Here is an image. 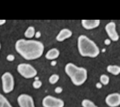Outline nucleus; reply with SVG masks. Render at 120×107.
I'll list each match as a JSON object with an SVG mask.
<instances>
[{
	"label": "nucleus",
	"instance_id": "obj_9",
	"mask_svg": "<svg viewBox=\"0 0 120 107\" xmlns=\"http://www.w3.org/2000/svg\"><path fill=\"white\" fill-rule=\"evenodd\" d=\"M105 102L110 107H117L120 105V94L118 92L108 94L105 99Z\"/></svg>",
	"mask_w": 120,
	"mask_h": 107
},
{
	"label": "nucleus",
	"instance_id": "obj_15",
	"mask_svg": "<svg viewBox=\"0 0 120 107\" xmlns=\"http://www.w3.org/2000/svg\"><path fill=\"white\" fill-rule=\"evenodd\" d=\"M0 107H13L8 99L0 92Z\"/></svg>",
	"mask_w": 120,
	"mask_h": 107
},
{
	"label": "nucleus",
	"instance_id": "obj_17",
	"mask_svg": "<svg viewBox=\"0 0 120 107\" xmlns=\"http://www.w3.org/2000/svg\"><path fill=\"white\" fill-rule=\"evenodd\" d=\"M99 81L100 83L102 85H106L109 84L110 81V78L107 75L102 74L100 76Z\"/></svg>",
	"mask_w": 120,
	"mask_h": 107
},
{
	"label": "nucleus",
	"instance_id": "obj_1",
	"mask_svg": "<svg viewBox=\"0 0 120 107\" xmlns=\"http://www.w3.org/2000/svg\"><path fill=\"white\" fill-rule=\"evenodd\" d=\"M16 51L26 60H34L40 57L44 51V44L36 40L19 39L15 44Z\"/></svg>",
	"mask_w": 120,
	"mask_h": 107
},
{
	"label": "nucleus",
	"instance_id": "obj_13",
	"mask_svg": "<svg viewBox=\"0 0 120 107\" xmlns=\"http://www.w3.org/2000/svg\"><path fill=\"white\" fill-rule=\"evenodd\" d=\"M106 70L108 72L115 76L118 75L120 73V67L118 65H109L107 67Z\"/></svg>",
	"mask_w": 120,
	"mask_h": 107
},
{
	"label": "nucleus",
	"instance_id": "obj_21",
	"mask_svg": "<svg viewBox=\"0 0 120 107\" xmlns=\"http://www.w3.org/2000/svg\"><path fill=\"white\" fill-rule=\"evenodd\" d=\"M62 88L60 86H57L54 89V92L57 94H60L62 92Z\"/></svg>",
	"mask_w": 120,
	"mask_h": 107
},
{
	"label": "nucleus",
	"instance_id": "obj_22",
	"mask_svg": "<svg viewBox=\"0 0 120 107\" xmlns=\"http://www.w3.org/2000/svg\"><path fill=\"white\" fill-rule=\"evenodd\" d=\"M41 32L39 31L36 32L35 33V35H34V36L37 38H39L41 37Z\"/></svg>",
	"mask_w": 120,
	"mask_h": 107
},
{
	"label": "nucleus",
	"instance_id": "obj_26",
	"mask_svg": "<svg viewBox=\"0 0 120 107\" xmlns=\"http://www.w3.org/2000/svg\"><path fill=\"white\" fill-rule=\"evenodd\" d=\"M6 22V20H0V26H1L5 24Z\"/></svg>",
	"mask_w": 120,
	"mask_h": 107
},
{
	"label": "nucleus",
	"instance_id": "obj_18",
	"mask_svg": "<svg viewBox=\"0 0 120 107\" xmlns=\"http://www.w3.org/2000/svg\"><path fill=\"white\" fill-rule=\"evenodd\" d=\"M60 79V76L56 74H52L49 78V82L52 84H54L58 82Z\"/></svg>",
	"mask_w": 120,
	"mask_h": 107
},
{
	"label": "nucleus",
	"instance_id": "obj_20",
	"mask_svg": "<svg viewBox=\"0 0 120 107\" xmlns=\"http://www.w3.org/2000/svg\"><path fill=\"white\" fill-rule=\"evenodd\" d=\"M6 59H7V61H14V60L15 59V57L13 54H9L7 55Z\"/></svg>",
	"mask_w": 120,
	"mask_h": 107
},
{
	"label": "nucleus",
	"instance_id": "obj_27",
	"mask_svg": "<svg viewBox=\"0 0 120 107\" xmlns=\"http://www.w3.org/2000/svg\"><path fill=\"white\" fill-rule=\"evenodd\" d=\"M105 51V49H103L102 50V52H104V51Z\"/></svg>",
	"mask_w": 120,
	"mask_h": 107
},
{
	"label": "nucleus",
	"instance_id": "obj_6",
	"mask_svg": "<svg viewBox=\"0 0 120 107\" xmlns=\"http://www.w3.org/2000/svg\"><path fill=\"white\" fill-rule=\"evenodd\" d=\"M43 107H64V102L61 99L52 95H47L42 99Z\"/></svg>",
	"mask_w": 120,
	"mask_h": 107
},
{
	"label": "nucleus",
	"instance_id": "obj_12",
	"mask_svg": "<svg viewBox=\"0 0 120 107\" xmlns=\"http://www.w3.org/2000/svg\"><path fill=\"white\" fill-rule=\"evenodd\" d=\"M60 51L56 48H52L49 49L46 53L45 57L49 60H54L60 55Z\"/></svg>",
	"mask_w": 120,
	"mask_h": 107
},
{
	"label": "nucleus",
	"instance_id": "obj_19",
	"mask_svg": "<svg viewBox=\"0 0 120 107\" xmlns=\"http://www.w3.org/2000/svg\"><path fill=\"white\" fill-rule=\"evenodd\" d=\"M42 85V82L39 80H34L32 83V86L34 89H38L40 88Z\"/></svg>",
	"mask_w": 120,
	"mask_h": 107
},
{
	"label": "nucleus",
	"instance_id": "obj_3",
	"mask_svg": "<svg viewBox=\"0 0 120 107\" xmlns=\"http://www.w3.org/2000/svg\"><path fill=\"white\" fill-rule=\"evenodd\" d=\"M65 71L75 86L83 84L87 79V69L83 67H78L73 63H68L66 65Z\"/></svg>",
	"mask_w": 120,
	"mask_h": 107
},
{
	"label": "nucleus",
	"instance_id": "obj_8",
	"mask_svg": "<svg viewBox=\"0 0 120 107\" xmlns=\"http://www.w3.org/2000/svg\"><path fill=\"white\" fill-rule=\"evenodd\" d=\"M105 31L111 40L117 41L119 39V36L116 30V24L114 22H110L105 26Z\"/></svg>",
	"mask_w": 120,
	"mask_h": 107
},
{
	"label": "nucleus",
	"instance_id": "obj_5",
	"mask_svg": "<svg viewBox=\"0 0 120 107\" xmlns=\"http://www.w3.org/2000/svg\"><path fill=\"white\" fill-rule=\"evenodd\" d=\"M2 88L5 93H9L14 89L15 80L12 74L9 72L4 73L1 76Z\"/></svg>",
	"mask_w": 120,
	"mask_h": 107
},
{
	"label": "nucleus",
	"instance_id": "obj_25",
	"mask_svg": "<svg viewBox=\"0 0 120 107\" xmlns=\"http://www.w3.org/2000/svg\"><path fill=\"white\" fill-rule=\"evenodd\" d=\"M57 64V61L55 60H52L51 62V65L52 66H54Z\"/></svg>",
	"mask_w": 120,
	"mask_h": 107
},
{
	"label": "nucleus",
	"instance_id": "obj_14",
	"mask_svg": "<svg viewBox=\"0 0 120 107\" xmlns=\"http://www.w3.org/2000/svg\"><path fill=\"white\" fill-rule=\"evenodd\" d=\"M35 33V28L32 26H30L27 28V29L26 30V31L24 32V36L29 38H32Z\"/></svg>",
	"mask_w": 120,
	"mask_h": 107
},
{
	"label": "nucleus",
	"instance_id": "obj_28",
	"mask_svg": "<svg viewBox=\"0 0 120 107\" xmlns=\"http://www.w3.org/2000/svg\"><path fill=\"white\" fill-rule=\"evenodd\" d=\"M0 48H1V44H0Z\"/></svg>",
	"mask_w": 120,
	"mask_h": 107
},
{
	"label": "nucleus",
	"instance_id": "obj_11",
	"mask_svg": "<svg viewBox=\"0 0 120 107\" xmlns=\"http://www.w3.org/2000/svg\"><path fill=\"white\" fill-rule=\"evenodd\" d=\"M72 35V32L67 28L61 29L56 37V39L58 42H62L65 39L70 38Z\"/></svg>",
	"mask_w": 120,
	"mask_h": 107
},
{
	"label": "nucleus",
	"instance_id": "obj_16",
	"mask_svg": "<svg viewBox=\"0 0 120 107\" xmlns=\"http://www.w3.org/2000/svg\"><path fill=\"white\" fill-rule=\"evenodd\" d=\"M81 105L82 107H98L92 101L89 99H84L82 101Z\"/></svg>",
	"mask_w": 120,
	"mask_h": 107
},
{
	"label": "nucleus",
	"instance_id": "obj_7",
	"mask_svg": "<svg viewBox=\"0 0 120 107\" xmlns=\"http://www.w3.org/2000/svg\"><path fill=\"white\" fill-rule=\"evenodd\" d=\"M17 101L20 107H35L33 98L29 94H20L17 97Z\"/></svg>",
	"mask_w": 120,
	"mask_h": 107
},
{
	"label": "nucleus",
	"instance_id": "obj_4",
	"mask_svg": "<svg viewBox=\"0 0 120 107\" xmlns=\"http://www.w3.org/2000/svg\"><path fill=\"white\" fill-rule=\"evenodd\" d=\"M19 74L26 79L34 78L38 74L37 70L31 65L26 63H21L17 67Z\"/></svg>",
	"mask_w": 120,
	"mask_h": 107
},
{
	"label": "nucleus",
	"instance_id": "obj_23",
	"mask_svg": "<svg viewBox=\"0 0 120 107\" xmlns=\"http://www.w3.org/2000/svg\"><path fill=\"white\" fill-rule=\"evenodd\" d=\"M111 40L110 39H108V38L105 39L104 41V43L105 44V45H106L107 46L111 44Z\"/></svg>",
	"mask_w": 120,
	"mask_h": 107
},
{
	"label": "nucleus",
	"instance_id": "obj_10",
	"mask_svg": "<svg viewBox=\"0 0 120 107\" xmlns=\"http://www.w3.org/2000/svg\"><path fill=\"white\" fill-rule=\"evenodd\" d=\"M100 23L99 20H82L81 24L86 30H92L98 27Z\"/></svg>",
	"mask_w": 120,
	"mask_h": 107
},
{
	"label": "nucleus",
	"instance_id": "obj_2",
	"mask_svg": "<svg viewBox=\"0 0 120 107\" xmlns=\"http://www.w3.org/2000/svg\"><path fill=\"white\" fill-rule=\"evenodd\" d=\"M77 47L79 54L82 57L95 58L100 53L96 43L84 35H80L77 39Z\"/></svg>",
	"mask_w": 120,
	"mask_h": 107
},
{
	"label": "nucleus",
	"instance_id": "obj_24",
	"mask_svg": "<svg viewBox=\"0 0 120 107\" xmlns=\"http://www.w3.org/2000/svg\"><path fill=\"white\" fill-rule=\"evenodd\" d=\"M103 85L100 83V82H98L96 84V87L98 89H101Z\"/></svg>",
	"mask_w": 120,
	"mask_h": 107
}]
</instances>
